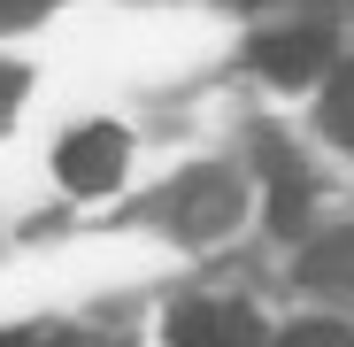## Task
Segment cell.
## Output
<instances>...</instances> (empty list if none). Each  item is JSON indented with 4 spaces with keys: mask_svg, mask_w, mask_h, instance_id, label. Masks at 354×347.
<instances>
[{
    "mask_svg": "<svg viewBox=\"0 0 354 347\" xmlns=\"http://www.w3.org/2000/svg\"><path fill=\"white\" fill-rule=\"evenodd\" d=\"M124 162H131V139L115 124H85L62 139V154H54V178H62L70 193H108L124 186Z\"/></svg>",
    "mask_w": 354,
    "mask_h": 347,
    "instance_id": "6da1fadb",
    "label": "cell"
},
{
    "mask_svg": "<svg viewBox=\"0 0 354 347\" xmlns=\"http://www.w3.org/2000/svg\"><path fill=\"white\" fill-rule=\"evenodd\" d=\"M169 347H270V332L247 301H177Z\"/></svg>",
    "mask_w": 354,
    "mask_h": 347,
    "instance_id": "7a4b0ae2",
    "label": "cell"
},
{
    "mask_svg": "<svg viewBox=\"0 0 354 347\" xmlns=\"http://www.w3.org/2000/svg\"><path fill=\"white\" fill-rule=\"evenodd\" d=\"M254 70H262L270 85H308V78H324V70H331V31H324V24H301V31L254 39Z\"/></svg>",
    "mask_w": 354,
    "mask_h": 347,
    "instance_id": "3957f363",
    "label": "cell"
},
{
    "mask_svg": "<svg viewBox=\"0 0 354 347\" xmlns=\"http://www.w3.org/2000/svg\"><path fill=\"white\" fill-rule=\"evenodd\" d=\"M169 216H177L185 240H208V231H223L239 216V178H231V170H193V178L169 193Z\"/></svg>",
    "mask_w": 354,
    "mask_h": 347,
    "instance_id": "277c9868",
    "label": "cell"
},
{
    "mask_svg": "<svg viewBox=\"0 0 354 347\" xmlns=\"http://www.w3.org/2000/svg\"><path fill=\"white\" fill-rule=\"evenodd\" d=\"M301 278L316 285V294H346V301H354V231L316 240V247L301 255Z\"/></svg>",
    "mask_w": 354,
    "mask_h": 347,
    "instance_id": "5b68a950",
    "label": "cell"
},
{
    "mask_svg": "<svg viewBox=\"0 0 354 347\" xmlns=\"http://www.w3.org/2000/svg\"><path fill=\"white\" fill-rule=\"evenodd\" d=\"M324 132H331L339 147H354V62L331 70V85H324Z\"/></svg>",
    "mask_w": 354,
    "mask_h": 347,
    "instance_id": "8992f818",
    "label": "cell"
},
{
    "mask_svg": "<svg viewBox=\"0 0 354 347\" xmlns=\"http://www.w3.org/2000/svg\"><path fill=\"white\" fill-rule=\"evenodd\" d=\"M270 347H354V332L346 324H285Z\"/></svg>",
    "mask_w": 354,
    "mask_h": 347,
    "instance_id": "52a82bcc",
    "label": "cell"
},
{
    "mask_svg": "<svg viewBox=\"0 0 354 347\" xmlns=\"http://www.w3.org/2000/svg\"><path fill=\"white\" fill-rule=\"evenodd\" d=\"M54 8V0H0V31H24V24H39Z\"/></svg>",
    "mask_w": 354,
    "mask_h": 347,
    "instance_id": "ba28073f",
    "label": "cell"
},
{
    "mask_svg": "<svg viewBox=\"0 0 354 347\" xmlns=\"http://www.w3.org/2000/svg\"><path fill=\"white\" fill-rule=\"evenodd\" d=\"M16 100H24V70H0V116H8Z\"/></svg>",
    "mask_w": 354,
    "mask_h": 347,
    "instance_id": "9c48e42d",
    "label": "cell"
},
{
    "mask_svg": "<svg viewBox=\"0 0 354 347\" xmlns=\"http://www.w3.org/2000/svg\"><path fill=\"white\" fill-rule=\"evenodd\" d=\"M0 347H54V339H39V332H0Z\"/></svg>",
    "mask_w": 354,
    "mask_h": 347,
    "instance_id": "30bf717a",
    "label": "cell"
}]
</instances>
